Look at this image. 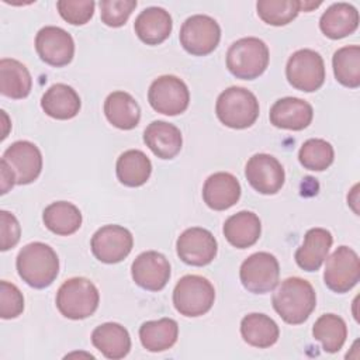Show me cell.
Segmentation results:
<instances>
[{
    "instance_id": "cell-1",
    "label": "cell",
    "mask_w": 360,
    "mask_h": 360,
    "mask_svg": "<svg viewBox=\"0 0 360 360\" xmlns=\"http://www.w3.org/2000/svg\"><path fill=\"white\" fill-rule=\"evenodd\" d=\"M274 311L290 325L304 323L316 307L312 284L301 277H288L277 287L271 298Z\"/></svg>"
},
{
    "instance_id": "cell-2",
    "label": "cell",
    "mask_w": 360,
    "mask_h": 360,
    "mask_svg": "<svg viewBox=\"0 0 360 360\" xmlns=\"http://www.w3.org/2000/svg\"><path fill=\"white\" fill-rule=\"evenodd\" d=\"M18 276L32 288L49 287L59 273L56 252L44 242H31L17 255Z\"/></svg>"
},
{
    "instance_id": "cell-3",
    "label": "cell",
    "mask_w": 360,
    "mask_h": 360,
    "mask_svg": "<svg viewBox=\"0 0 360 360\" xmlns=\"http://www.w3.org/2000/svg\"><path fill=\"white\" fill-rule=\"evenodd\" d=\"M270 52L264 41L245 37L235 41L226 52V68L238 79L253 80L269 66Z\"/></svg>"
},
{
    "instance_id": "cell-4",
    "label": "cell",
    "mask_w": 360,
    "mask_h": 360,
    "mask_svg": "<svg viewBox=\"0 0 360 360\" xmlns=\"http://www.w3.org/2000/svg\"><path fill=\"white\" fill-rule=\"evenodd\" d=\"M215 114L225 127L245 129L256 122L259 117V101L250 90L231 86L218 96Z\"/></svg>"
},
{
    "instance_id": "cell-5",
    "label": "cell",
    "mask_w": 360,
    "mask_h": 360,
    "mask_svg": "<svg viewBox=\"0 0 360 360\" xmlns=\"http://www.w3.org/2000/svg\"><path fill=\"white\" fill-rule=\"evenodd\" d=\"M56 308L68 319L79 321L91 316L98 308L100 294L86 277H72L62 283L56 292Z\"/></svg>"
},
{
    "instance_id": "cell-6",
    "label": "cell",
    "mask_w": 360,
    "mask_h": 360,
    "mask_svg": "<svg viewBox=\"0 0 360 360\" xmlns=\"http://www.w3.org/2000/svg\"><path fill=\"white\" fill-rule=\"evenodd\" d=\"M215 300V290L210 280L197 274L183 276L173 290V305L176 311L188 318L207 314Z\"/></svg>"
},
{
    "instance_id": "cell-7",
    "label": "cell",
    "mask_w": 360,
    "mask_h": 360,
    "mask_svg": "<svg viewBox=\"0 0 360 360\" xmlns=\"http://www.w3.org/2000/svg\"><path fill=\"white\" fill-rule=\"evenodd\" d=\"M285 76L288 83L301 91L312 93L325 82V63L314 49H298L287 60Z\"/></svg>"
},
{
    "instance_id": "cell-8",
    "label": "cell",
    "mask_w": 360,
    "mask_h": 360,
    "mask_svg": "<svg viewBox=\"0 0 360 360\" xmlns=\"http://www.w3.org/2000/svg\"><path fill=\"white\" fill-rule=\"evenodd\" d=\"M280 266L274 255L256 252L243 260L239 269L242 285L253 294H267L278 284Z\"/></svg>"
},
{
    "instance_id": "cell-9",
    "label": "cell",
    "mask_w": 360,
    "mask_h": 360,
    "mask_svg": "<svg viewBox=\"0 0 360 360\" xmlns=\"http://www.w3.org/2000/svg\"><path fill=\"white\" fill-rule=\"evenodd\" d=\"M179 39L188 53L194 56H205L218 46L221 27L210 15L194 14L183 22Z\"/></svg>"
},
{
    "instance_id": "cell-10",
    "label": "cell",
    "mask_w": 360,
    "mask_h": 360,
    "mask_svg": "<svg viewBox=\"0 0 360 360\" xmlns=\"http://www.w3.org/2000/svg\"><path fill=\"white\" fill-rule=\"evenodd\" d=\"M150 107L165 115H179L184 112L190 103L187 84L174 75H163L152 82L148 90Z\"/></svg>"
},
{
    "instance_id": "cell-11",
    "label": "cell",
    "mask_w": 360,
    "mask_h": 360,
    "mask_svg": "<svg viewBox=\"0 0 360 360\" xmlns=\"http://www.w3.org/2000/svg\"><path fill=\"white\" fill-rule=\"evenodd\" d=\"M360 280L359 255L349 246H339L328 257L323 281L329 290L338 294L350 291Z\"/></svg>"
},
{
    "instance_id": "cell-12",
    "label": "cell",
    "mask_w": 360,
    "mask_h": 360,
    "mask_svg": "<svg viewBox=\"0 0 360 360\" xmlns=\"http://www.w3.org/2000/svg\"><path fill=\"white\" fill-rule=\"evenodd\" d=\"M132 233L121 225H104L91 236L90 248L94 257L107 264L124 260L132 250Z\"/></svg>"
},
{
    "instance_id": "cell-13",
    "label": "cell",
    "mask_w": 360,
    "mask_h": 360,
    "mask_svg": "<svg viewBox=\"0 0 360 360\" xmlns=\"http://www.w3.org/2000/svg\"><path fill=\"white\" fill-rule=\"evenodd\" d=\"M176 252L186 264L201 267L215 259L218 243L208 229L193 226L180 233L176 242Z\"/></svg>"
},
{
    "instance_id": "cell-14",
    "label": "cell",
    "mask_w": 360,
    "mask_h": 360,
    "mask_svg": "<svg viewBox=\"0 0 360 360\" xmlns=\"http://www.w3.org/2000/svg\"><path fill=\"white\" fill-rule=\"evenodd\" d=\"M35 51L45 63L62 68L69 65L75 56V41L63 28L46 25L37 32Z\"/></svg>"
},
{
    "instance_id": "cell-15",
    "label": "cell",
    "mask_w": 360,
    "mask_h": 360,
    "mask_svg": "<svg viewBox=\"0 0 360 360\" xmlns=\"http://www.w3.org/2000/svg\"><path fill=\"white\" fill-rule=\"evenodd\" d=\"M245 176L257 193L267 195L278 193L285 180L283 165L267 153L253 155L245 166Z\"/></svg>"
},
{
    "instance_id": "cell-16",
    "label": "cell",
    "mask_w": 360,
    "mask_h": 360,
    "mask_svg": "<svg viewBox=\"0 0 360 360\" xmlns=\"http://www.w3.org/2000/svg\"><path fill=\"white\" fill-rule=\"evenodd\" d=\"M131 276L138 287L148 291H160L170 278V263L165 255L146 250L132 262Z\"/></svg>"
},
{
    "instance_id": "cell-17",
    "label": "cell",
    "mask_w": 360,
    "mask_h": 360,
    "mask_svg": "<svg viewBox=\"0 0 360 360\" xmlns=\"http://www.w3.org/2000/svg\"><path fill=\"white\" fill-rule=\"evenodd\" d=\"M4 160L15 174L17 184H30L38 179L42 170V153L30 141H15L3 153Z\"/></svg>"
},
{
    "instance_id": "cell-18",
    "label": "cell",
    "mask_w": 360,
    "mask_h": 360,
    "mask_svg": "<svg viewBox=\"0 0 360 360\" xmlns=\"http://www.w3.org/2000/svg\"><path fill=\"white\" fill-rule=\"evenodd\" d=\"M270 122L281 129H305L314 118L312 105L298 97L278 98L270 108Z\"/></svg>"
},
{
    "instance_id": "cell-19",
    "label": "cell",
    "mask_w": 360,
    "mask_h": 360,
    "mask_svg": "<svg viewBox=\"0 0 360 360\" xmlns=\"http://www.w3.org/2000/svg\"><path fill=\"white\" fill-rule=\"evenodd\" d=\"M240 184L228 172L211 174L202 186V200L214 211H225L235 205L240 198Z\"/></svg>"
},
{
    "instance_id": "cell-20",
    "label": "cell",
    "mask_w": 360,
    "mask_h": 360,
    "mask_svg": "<svg viewBox=\"0 0 360 360\" xmlns=\"http://www.w3.org/2000/svg\"><path fill=\"white\" fill-rule=\"evenodd\" d=\"M333 236L325 228H311L304 236L302 245L295 252V262L305 271H316L328 257Z\"/></svg>"
},
{
    "instance_id": "cell-21",
    "label": "cell",
    "mask_w": 360,
    "mask_h": 360,
    "mask_svg": "<svg viewBox=\"0 0 360 360\" xmlns=\"http://www.w3.org/2000/svg\"><path fill=\"white\" fill-rule=\"evenodd\" d=\"M173 21L162 7H148L142 10L134 22L138 38L146 45H159L166 41L172 32Z\"/></svg>"
},
{
    "instance_id": "cell-22",
    "label": "cell",
    "mask_w": 360,
    "mask_h": 360,
    "mask_svg": "<svg viewBox=\"0 0 360 360\" xmlns=\"http://www.w3.org/2000/svg\"><path fill=\"white\" fill-rule=\"evenodd\" d=\"M143 142L160 159H173L181 150L180 129L166 121H152L143 131Z\"/></svg>"
},
{
    "instance_id": "cell-23",
    "label": "cell",
    "mask_w": 360,
    "mask_h": 360,
    "mask_svg": "<svg viewBox=\"0 0 360 360\" xmlns=\"http://www.w3.org/2000/svg\"><path fill=\"white\" fill-rule=\"evenodd\" d=\"M93 346L107 359L120 360L131 350V336L128 330L117 322H105L91 332Z\"/></svg>"
},
{
    "instance_id": "cell-24",
    "label": "cell",
    "mask_w": 360,
    "mask_h": 360,
    "mask_svg": "<svg viewBox=\"0 0 360 360\" xmlns=\"http://www.w3.org/2000/svg\"><path fill=\"white\" fill-rule=\"evenodd\" d=\"M359 27V11L349 3H333L319 18L322 34L330 39H340L353 34Z\"/></svg>"
},
{
    "instance_id": "cell-25",
    "label": "cell",
    "mask_w": 360,
    "mask_h": 360,
    "mask_svg": "<svg viewBox=\"0 0 360 360\" xmlns=\"http://www.w3.org/2000/svg\"><path fill=\"white\" fill-rule=\"evenodd\" d=\"M225 239L236 249L253 246L262 233L259 217L252 211H239L231 215L224 224Z\"/></svg>"
},
{
    "instance_id": "cell-26",
    "label": "cell",
    "mask_w": 360,
    "mask_h": 360,
    "mask_svg": "<svg viewBox=\"0 0 360 360\" xmlns=\"http://www.w3.org/2000/svg\"><path fill=\"white\" fill-rule=\"evenodd\" d=\"M41 107L46 115L55 120H70L80 111L82 101L73 87L65 83H56L44 93Z\"/></svg>"
},
{
    "instance_id": "cell-27",
    "label": "cell",
    "mask_w": 360,
    "mask_h": 360,
    "mask_svg": "<svg viewBox=\"0 0 360 360\" xmlns=\"http://www.w3.org/2000/svg\"><path fill=\"white\" fill-rule=\"evenodd\" d=\"M104 114L111 125L118 129H134L141 120V107L127 91H112L104 101Z\"/></svg>"
},
{
    "instance_id": "cell-28",
    "label": "cell",
    "mask_w": 360,
    "mask_h": 360,
    "mask_svg": "<svg viewBox=\"0 0 360 360\" xmlns=\"http://www.w3.org/2000/svg\"><path fill=\"white\" fill-rule=\"evenodd\" d=\"M240 335L248 345L259 349H267L278 340L280 329L269 315L252 312L242 318Z\"/></svg>"
},
{
    "instance_id": "cell-29",
    "label": "cell",
    "mask_w": 360,
    "mask_h": 360,
    "mask_svg": "<svg viewBox=\"0 0 360 360\" xmlns=\"http://www.w3.org/2000/svg\"><path fill=\"white\" fill-rule=\"evenodd\" d=\"M32 89V77L27 66L17 59L3 58L0 60V91L3 96L21 100Z\"/></svg>"
},
{
    "instance_id": "cell-30",
    "label": "cell",
    "mask_w": 360,
    "mask_h": 360,
    "mask_svg": "<svg viewBox=\"0 0 360 360\" xmlns=\"http://www.w3.org/2000/svg\"><path fill=\"white\" fill-rule=\"evenodd\" d=\"M117 179L127 187L143 186L152 173L150 159L139 149H129L120 155L115 163Z\"/></svg>"
},
{
    "instance_id": "cell-31",
    "label": "cell",
    "mask_w": 360,
    "mask_h": 360,
    "mask_svg": "<svg viewBox=\"0 0 360 360\" xmlns=\"http://www.w3.org/2000/svg\"><path fill=\"white\" fill-rule=\"evenodd\" d=\"M179 338V325L172 318H160L146 321L139 328V339L142 346L153 353L169 350Z\"/></svg>"
},
{
    "instance_id": "cell-32",
    "label": "cell",
    "mask_w": 360,
    "mask_h": 360,
    "mask_svg": "<svg viewBox=\"0 0 360 360\" xmlns=\"http://www.w3.org/2000/svg\"><path fill=\"white\" fill-rule=\"evenodd\" d=\"M80 210L69 201H55L45 207L42 221L45 226L60 236H68L79 231L82 226Z\"/></svg>"
},
{
    "instance_id": "cell-33",
    "label": "cell",
    "mask_w": 360,
    "mask_h": 360,
    "mask_svg": "<svg viewBox=\"0 0 360 360\" xmlns=\"http://www.w3.org/2000/svg\"><path fill=\"white\" fill-rule=\"evenodd\" d=\"M312 336L321 342L325 352L336 353L343 347L347 338L346 322L339 315L323 314L315 321Z\"/></svg>"
},
{
    "instance_id": "cell-34",
    "label": "cell",
    "mask_w": 360,
    "mask_h": 360,
    "mask_svg": "<svg viewBox=\"0 0 360 360\" xmlns=\"http://www.w3.org/2000/svg\"><path fill=\"white\" fill-rule=\"evenodd\" d=\"M336 80L349 89L360 86V46L347 45L339 48L332 58Z\"/></svg>"
},
{
    "instance_id": "cell-35",
    "label": "cell",
    "mask_w": 360,
    "mask_h": 360,
    "mask_svg": "<svg viewBox=\"0 0 360 360\" xmlns=\"http://www.w3.org/2000/svg\"><path fill=\"white\" fill-rule=\"evenodd\" d=\"M335 159L333 146L321 138H311L305 141L298 152L300 163L314 172H323L326 170Z\"/></svg>"
},
{
    "instance_id": "cell-36",
    "label": "cell",
    "mask_w": 360,
    "mask_h": 360,
    "mask_svg": "<svg viewBox=\"0 0 360 360\" xmlns=\"http://www.w3.org/2000/svg\"><path fill=\"white\" fill-rule=\"evenodd\" d=\"M257 15L269 25L281 27L291 22L301 11L300 0H259Z\"/></svg>"
},
{
    "instance_id": "cell-37",
    "label": "cell",
    "mask_w": 360,
    "mask_h": 360,
    "mask_svg": "<svg viewBox=\"0 0 360 360\" xmlns=\"http://www.w3.org/2000/svg\"><path fill=\"white\" fill-rule=\"evenodd\" d=\"M100 17L107 27H122L136 7V0H101Z\"/></svg>"
},
{
    "instance_id": "cell-38",
    "label": "cell",
    "mask_w": 360,
    "mask_h": 360,
    "mask_svg": "<svg viewBox=\"0 0 360 360\" xmlns=\"http://www.w3.org/2000/svg\"><path fill=\"white\" fill-rule=\"evenodd\" d=\"M56 7L65 21L72 25H83L93 17L96 3L93 0H59Z\"/></svg>"
},
{
    "instance_id": "cell-39",
    "label": "cell",
    "mask_w": 360,
    "mask_h": 360,
    "mask_svg": "<svg viewBox=\"0 0 360 360\" xmlns=\"http://www.w3.org/2000/svg\"><path fill=\"white\" fill-rule=\"evenodd\" d=\"M24 311V297L18 287L3 280L0 283V316L3 319H13Z\"/></svg>"
},
{
    "instance_id": "cell-40",
    "label": "cell",
    "mask_w": 360,
    "mask_h": 360,
    "mask_svg": "<svg viewBox=\"0 0 360 360\" xmlns=\"http://www.w3.org/2000/svg\"><path fill=\"white\" fill-rule=\"evenodd\" d=\"M21 235V226L14 214L1 210L0 211V250L6 252L14 248Z\"/></svg>"
},
{
    "instance_id": "cell-41",
    "label": "cell",
    "mask_w": 360,
    "mask_h": 360,
    "mask_svg": "<svg viewBox=\"0 0 360 360\" xmlns=\"http://www.w3.org/2000/svg\"><path fill=\"white\" fill-rule=\"evenodd\" d=\"M0 179H1V183H0L1 194H6L8 190L13 188L14 184H17L14 172L10 169V166L4 160H0Z\"/></svg>"
}]
</instances>
